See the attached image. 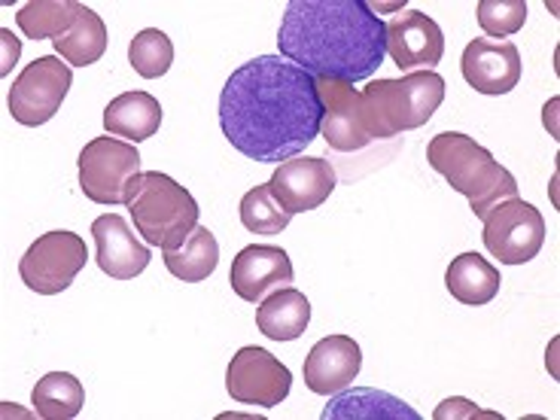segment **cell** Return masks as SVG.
I'll return each instance as SVG.
<instances>
[{
    "label": "cell",
    "mask_w": 560,
    "mask_h": 420,
    "mask_svg": "<svg viewBox=\"0 0 560 420\" xmlns=\"http://www.w3.org/2000/svg\"><path fill=\"white\" fill-rule=\"evenodd\" d=\"M323 101L308 70L280 56L241 65L220 95L225 140L262 165H280L320 138Z\"/></svg>",
    "instance_id": "6da1fadb"
},
{
    "label": "cell",
    "mask_w": 560,
    "mask_h": 420,
    "mask_svg": "<svg viewBox=\"0 0 560 420\" xmlns=\"http://www.w3.org/2000/svg\"><path fill=\"white\" fill-rule=\"evenodd\" d=\"M278 49L314 80L360 83L387 58V25L365 0H290Z\"/></svg>",
    "instance_id": "7a4b0ae2"
},
{
    "label": "cell",
    "mask_w": 560,
    "mask_h": 420,
    "mask_svg": "<svg viewBox=\"0 0 560 420\" xmlns=\"http://www.w3.org/2000/svg\"><path fill=\"white\" fill-rule=\"evenodd\" d=\"M427 162L435 174H442L460 196L469 198L478 220L488 217L490 208L500 201L518 198V180L512 171L503 168L490 150H485L476 138L460 131H442L427 147Z\"/></svg>",
    "instance_id": "3957f363"
},
{
    "label": "cell",
    "mask_w": 560,
    "mask_h": 420,
    "mask_svg": "<svg viewBox=\"0 0 560 420\" xmlns=\"http://www.w3.org/2000/svg\"><path fill=\"white\" fill-rule=\"evenodd\" d=\"M445 101V80L435 70H411L402 80H378L360 92V116L372 140L396 138L427 126Z\"/></svg>",
    "instance_id": "277c9868"
},
{
    "label": "cell",
    "mask_w": 560,
    "mask_h": 420,
    "mask_svg": "<svg viewBox=\"0 0 560 420\" xmlns=\"http://www.w3.org/2000/svg\"><path fill=\"white\" fill-rule=\"evenodd\" d=\"M126 208L135 220L138 235H143V241L159 250H177L183 241L192 235L198 213H201L189 189L171 180L162 171L140 174Z\"/></svg>",
    "instance_id": "5b68a950"
},
{
    "label": "cell",
    "mask_w": 560,
    "mask_h": 420,
    "mask_svg": "<svg viewBox=\"0 0 560 420\" xmlns=\"http://www.w3.org/2000/svg\"><path fill=\"white\" fill-rule=\"evenodd\" d=\"M140 174L138 147L113 135L89 140L80 153V189L95 205H128Z\"/></svg>",
    "instance_id": "8992f818"
},
{
    "label": "cell",
    "mask_w": 560,
    "mask_h": 420,
    "mask_svg": "<svg viewBox=\"0 0 560 420\" xmlns=\"http://www.w3.org/2000/svg\"><path fill=\"white\" fill-rule=\"evenodd\" d=\"M89 262L85 241L73 232H46L19 259V278L37 295H58L68 290Z\"/></svg>",
    "instance_id": "52a82bcc"
},
{
    "label": "cell",
    "mask_w": 560,
    "mask_h": 420,
    "mask_svg": "<svg viewBox=\"0 0 560 420\" xmlns=\"http://www.w3.org/2000/svg\"><path fill=\"white\" fill-rule=\"evenodd\" d=\"M485 223V247L503 266H524L536 259L546 244V220L524 198H509L488 210Z\"/></svg>",
    "instance_id": "ba28073f"
},
{
    "label": "cell",
    "mask_w": 560,
    "mask_h": 420,
    "mask_svg": "<svg viewBox=\"0 0 560 420\" xmlns=\"http://www.w3.org/2000/svg\"><path fill=\"white\" fill-rule=\"evenodd\" d=\"M70 83H73V73L68 61H61L58 56L34 58L10 89L7 107L19 126L37 128L61 110Z\"/></svg>",
    "instance_id": "9c48e42d"
},
{
    "label": "cell",
    "mask_w": 560,
    "mask_h": 420,
    "mask_svg": "<svg viewBox=\"0 0 560 420\" xmlns=\"http://www.w3.org/2000/svg\"><path fill=\"white\" fill-rule=\"evenodd\" d=\"M290 387H293L290 369L275 353L256 345L241 348L225 372V390L238 406L275 408L290 396Z\"/></svg>",
    "instance_id": "30bf717a"
},
{
    "label": "cell",
    "mask_w": 560,
    "mask_h": 420,
    "mask_svg": "<svg viewBox=\"0 0 560 420\" xmlns=\"http://www.w3.org/2000/svg\"><path fill=\"white\" fill-rule=\"evenodd\" d=\"M336 168L320 155H293V159L280 162L268 180L271 196L278 198L280 208L293 217L320 208L323 201L336 192Z\"/></svg>",
    "instance_id": "8fae6325"
},
{
    "label": "cell",
    "mask_w": 560,
    "mask_h": 420,
    "mask_svg": "<svg viewBox=\"0 0 560 420\" xmlns=\"http://www.w3.org/2000/svg\"><path fill=\"white\" fill-rule=\"evenodd\" d=\"M295 280L293 262L283 247H271V244H250L232 259V271H229V283L238 299L259 305L268 293L283 290Z\"/></svg>",
    "instance_id": "7c38bea8"
},
{
    "label": "cell",
    "mask_w": 560,
    "mask_h": 420,
    "mask_svg": "<svg viewBox=\"0 0 560 420\" xmlns=\"http://www.w3.org/2000/svg\"><path fill=\"white\" fill-rule=\"evenodd\" d=\"M463 80L481 95H509L521 83V52L512 40L466 43L460 58Z\"/></svg>",
    "instance_id": "4fadbf2b"
},
{
    "label": "cell",
    "mask_w": 560,
    "mask_h": 420,
    "mask_svg": "<svg viewBox=\"0 0 560 420\" xmlns=\"http://www.w3.org/2000/svg\"><path fill=\"white\" fill-rule=\"evenodd\" d=\"M92 238H95V262L113 280H135L147 271L153 253L150 244H140L119 213H104L92 223Z\"/></svg>",
    "instance_id": "5bb4252c"
},
{
    "label": "cell",
    "mask_w": 560,
    "mask_h": 420,
    "mask_svg": "<svg viewBox=\"0 0 560 420\" xmlns=\"http://www.w3.org/2000/svg\"><path fill=\"white\" fill-rule=\"evenodd\" d=\"M387 56L399 70H433L445 56V31L430 15L408 10L387 25Z\"/></svg>",
    "instance_id": "9a60e30c"
},
{
    "label": "cell",
    "mask_w": 560,
    "mask_h": 420,
    "mask_svg": "<svg viewBox=\"0 0 560 420\" xmlns=\"http://www.w3.org/2000/svg\"><path fill=\"white\" fill-rule=\"evenodd\" d=\"M314 83H317V92H320L323 101V140L332 150H341V153H353V150L369 147L372 138L365 135L363 116H360V92L353 89V83L323 80V77H317Z\"/></svg>",
    "instance_id": "2e32d148"
},
{
    "label": "cell",
    "mask_w": 560,
    "mask_h": 420,
    "mask_svg": "<svg viewBox=\"0 0 560 420\" xmlns=\"http://www.w3.org/2000/svg\"><path fill=\"white\" fill-rule=\"evenodd\" d=\"M363 369V350L350 336H326L320 338L305 357V387L317 396L350 387Z\"/></svg>",
    "instance_id": "e0dca14e"
},
{
    "label": "cell",
    "mask_w": 560,
    "mask_h": 420,
    "mask_svg": "<svg viewBox=\"0 0 560 420\" xmlns=\"http://www.w3.org/2000/svg\"><path fill=\"white\" fill-rule=\"evenodd\" d=\"M420 420L415 408L396 399L393 393L353 387V390L332 393L329 406L323 408V420Z\"/></svg>",
    "instance_id": "ac0fdd59"
},
{
    "label": "cell",
    "mask_w": 560,
    "mask_h": 420,
    "mask_svg": "<svg viewBox=\"0 0 560 420\" xmlns=\"http://www.w3.org/2000/svg\"><path fill=\"white\" fill-rule=\"evenodd\" d=\"M162 126V104L150 92H126L113 98L104 110V128L113 138H126L128 143L150 140Z\"/></svg>",
    "instance_id": "d6986e66"
},
{
    "label": "cell",
    "mask_w": 560,
    "mask_h": 420,
    "mask_svg": "<svg viewBox=\"0 0 560 420\" xmlns=\"http://www.w3.org/2000/svg\"><path fill=\"white\" fill-rule=\"evenodd\" d=\"M308 323L311 302L305 299V293H299L293 287L268 293L256 308V326L271 341H295L308 329Z\"/></svg>",
    "instance_id": "ffe728a7"
},
{
    "label": "cell",
    "mask_w": 560,
    "mask_h": 420,
    "mask_svg": "<svg viewBox=\"0 0 560 420\" xmlns=\"http://www.w3.org/2000/svg\"><path fill=\"white\" fill-rule=\"evenodd\" d=\"M500 268H493L481 253H460L445 271V287L460 305H488L500 293Z\"/></svg>",
    "instance_id": "44dd1931"
},
{
    "label": "cell",
    "mask_w": 560,
    "mask_h": 420,
    "mask_svg": "<svg viewBox=\"0 0 560 420\" xmlns=\"http://www.w3.org/2000/svg\"><path fill=\"white\" fill-rule=\"evenodd\" d=\"M162 262L183 283H201L220 266V244L208 225H196L177 250H162Z\"/></svg>",
    "instance_id": "7402d4cb"
},
{
    "label": "cell",
    "mask_w": 560,
    "mask_h": 420,
    "mask_svg": "<svg viewBox=\"0 0 560 420\" xmlns=\"http://www.w3.org/2000/svg\"><path fill=\"white\" fill-rule=\"evenodd\" d=\"M80 13L83 3L77 0H34L19 10L15 25L28 40H58L80 22Z\"/></svg>",
    "instance_id": "603a6c76"
},
{
    "label": "cell",
    "mask_w": 560,
    "mask_h": 420,
    "mask_svg": "<svg viewBox=\"0 0 560 420\" xmlns=\"http://www.w3.org/2000/svg\"><path fill=\"white\" fill-rule=\"evenodd\" d=\"M31 402L43 420H70L83 411L85 387L68 372H49L37 381Z\"/></svg>",
    "instance_id": "cb8c5ba5"
},
{
    "label": "cell",
    "mask_w": 560,
    "mask_h": 420,
    "mask_svg": "<svg viewBox=\"0 0 560 420\" xmlns=\"http://www.w3.org/2000/svg\"><path fill=\"white\" fill-rule=\"evenodd\" d=\"M52 43H56V52L61 61H68L73 68H89L107 52V25L101 22V15L95 10L83 7L80 22L65 37H58Z\"/></svg>",
    "instance_id": "d4e9b609"
},
{
    "label": "cell",
    "mask_w": 560,
    "mask_h": 420,
    "mask_svg": "<svg viewBox=\"0 0 560 420\" xmlns=\"http://www.w3.org/2000/svg\"><path fill=\"white\" fill-rule=\"evenodd\" d=\"M238 213L244 229L253 232V235H280L290 225V220H293V213H287L278 205V198L271 196L268 183L253 186L250 192L241 198Z\"/></svg>",
    "instance_id": "484cf974"
},
{
    "label": "cell",
    "mask_w": 560,
    "mask_h": 420,
    "mask_svg": "<svg viewBox=\"0 0 560 420\" xmlns=\"http://www.w3.org/2000/svg\"><path fill=\"white\" fill-rule=\"evenodd\" d=\"M128 61H131V68L138 70V77L159 80L174 65V43L168 40L165 31L143 28L140 34H135V40L128 46Z\"/></svg>",
    "instance_id": "4316f807"
},
{
    "label": "cell",
    "mask_w": 560,
    "mask_h": 420,
    "mask_svg": "<svg viewBox=\"0 0 560 420\" xmlns=\"http://www.w3.org/2000/svg\"><path fill=\"white\" fill-rule=\"evenodd\" d=\"M527 22V3L524 0H481L478 3V25L488 37H512Z\"/></svg>",
    "instance_id": "83f0119b"
},
{
    "label": "cell",
    "mask_w": 560,
    "mask_h": 420,
    "mask_svg": "<svg viewBox=\"0 0 560 420\" xmlns=\"http://www.w3.org/2000/svg\"><path fill=\"white\" fill-rule=\"evenodd\" d=\"M500 418V415H493V411H481L472 402H466V399H445L442 406L435 408V420H445V418Z\"/></svg>",
    "instance_id": "f1b7e54d"
},
{
    "label": "cell",
    "mask_w": 560,
    "mask_h": 420,
    "mask_svg": "<svg viewBox=\"0 0 560 420\" xmlns=\"http://www.w3.org/2000/svg\"><path fill=\"white\" fill-rule=\"evenodd\" d=\"M0 37H3V68H0V73H10V65H15V58H19V40L10 31H0Z\"/></svg>",
    "instance_id": "f546056e"
}]
</instances>
